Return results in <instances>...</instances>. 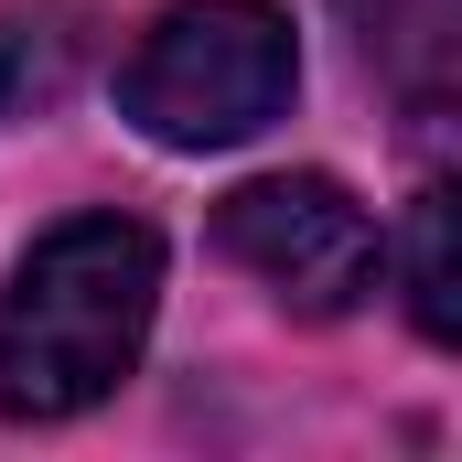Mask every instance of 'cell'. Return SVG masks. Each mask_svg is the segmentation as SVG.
Masks as SVG:
<instances>
[{
    "instance_id": "obj_1",
    "label": "cell",
    "mask_w": 462,
    "mask_h": 462,
    "mask_svg": "<svg viewBox=\"0 0 462 462\" xmlns=\"http://www.w3.org/2000/svg\"><path fill=\"white\" fill-rule=\"evenodd\" d=\"M162 236L140 216H65L0 301V420H76L140 365Z\"/></svg>"
},
{
    "instance_id": "obj_2",
    "label": "cell",
    "mask_w": 462,
    "mask_h": 462,
    "mask_svg": "<svg viewBox=\"0 0 462 462\" xmlns=\"http://www.w3.org/2000/svg\"><path fill=\"white\" fill-rule=\"evenodd\" d=\"M301 54L269 0H172L118 65V118L162 151H226L291 108Z\"/></svg>"
},
{
    "instance_id": "obj_3",
    "label": "cell",
    "mask_w": 462,
    "mask_h": 462,
    "mask_svg": "<svg viewBox=\"0 0 462 462\" xmlns=\"http://www.w3.org/2000/svg\"><path fill=\"white\" fill-rule=\"evenodd\" d=\"M216 247H226L258 291H280L291 312H312V323L355 312V301L376 291V269H387L365 205H355L334 172H269V183H236L226 205H216Z\"/></svg>"
},
{
    "instance_id": "obj_4",
    "label": "cell",
    "mask_w": 462,
    "mask_h": 462,
    "mask_svg": "<svg viewBox=\"0 0 462 462\" xmlns=\"http://www.w3.org/2000/svg\"><path fill=\"white\" fill-rule=\"evenodd\" d=\"M355 22V54L409 97L420 118L452 108V76H462V0H334Z\"/></svg>"
},
{
    "instance_id": "obj_5",
    "label": "cell",
    "mask_w": 462,
    "mask_h": 462,
    "mask_svg": "<svg viewBox=\"0 0 462 462\" xmlns=\"http://www.w3.org/2000/svg\"><path fill=\"white\" fill-rule=\"evenodd\" d=\"M398 269H409V323H420L430 345H452V334H462V269H452V194H441V183L409 205Z\"/></svg>"
},
{
    "instance_id": "obj_6",
    "label": "cell",
    "mask_w": 462,
    "mask_h": 462,
    "mask_svg": "<svg viewBox=\"0 0 462 462\" xmlns=\"http://www.w3.org/2000/svg\"><path fill=\"white\" fill-rule=\"evenodd\" d=\"M54 76H32V54H22V32H0V118L22 108V97H43Z\"/></svg>"
}]
</instances>
